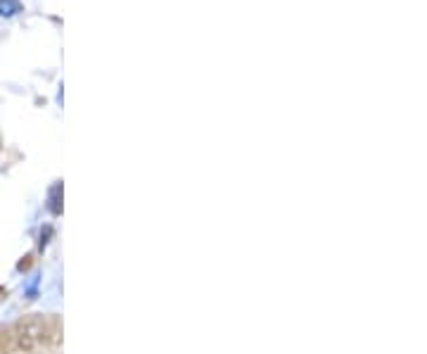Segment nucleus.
<instances>
[{"label": "nucleus", "instance_id": "obj_1", "mask_svg": "<svg viewBox=\"0 0 427 354\" xmlns=\"http://www.w3.org/2000/svg\"><path fill=\"white\" fill-rule=\"evenodd\" d=\"M14 338H17L19 350H36V347H41V343L46 340V323H43L41 318H28V321H21L17 326Z\"/></svg>", "mask_w": 427, "mask_h": 354}, {"label": "nucleus", "instance_id": "obj_2", "mask_svg": "<svg viewBox=\"0 0 427 354\" xmlns=\"http://www.w3.org/2000/svg\"><path fill=\"white\" fill-rule=\"evenodd\" d=\"M62 193H64V188H62L60 181L53 183V186H50V190H48V212L53 217H60L62 214Z\"/></svg>", "mask_w": 427, "mask_h": 354}, {"label": "nucleus", "instance_id": "obj_3", "mask_svg": "<svg viewBox=\"0 0 427 354\" xmlns=\"http://www.w3.org/2000/svg\"><path fill=\"white\" fill-rule=\"evenodd\" d=\"M21 10H24L21 0H0V17H3V19L17 17Z\"/></svg>", "mask_w": 427, "mask_h": 354}, {"label": "nucleus", "instance_id": "obj_4", "mask_svg": "<svg viewBox=\"0 0 427 354\" xmlns=\"http://www.w3.org/2000/svg\"><path fill=\"white\" fill-rule=\"evenodd\" d=\"M53 236V229H50V226H46V229L41 231V247H46L48 245V238Z\"/></svg>", "mask_w": 427, "mask_h": 354}]
</instances>
